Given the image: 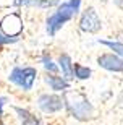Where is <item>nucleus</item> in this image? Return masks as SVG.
Returning <instances> with one entry per match:
<instances>
[{"label": "nucleus", "instance_id": "1", "mask_svg": "<svg viewBox=\"0 0 123 125\" xmlns=\"http://www.w3.org/2000/svg\"><path fill=\"white\" fill-rule=\"evenodd\" d=\"M79 7H81V0H68V2H63L60 5L57 11H55L49 20H47V32L49 36H55V32L62 29L66 21H70L71 18H75L79 11Z\"/></svg>", "mask_w": 123, "mask_h": 125}, {"label": "nucleus", "instance_id": "2", "mask_svg": "<svg viewBox=\"0 0 123 125\" xmlns=\"http://www.w3.org/2000/svg\"><path fill=\"white\" fill-rule=\"evenodd\" d=\"M65 106L70 111V114L78 120H87L92 115V106L84 96L81 94H71L66 93L65 96Z\"/></svg>", "mask_w": 123, "mask_h": 125}, {"label": "nucleus", "instance_id": "3", "mask_svg": "<svg viewBox=\"0 0 123 125\" xmlns=\"http://www.w3.org/2000/svg\"><path fill=\"white\" fill-rule=\"evenodd\" d=\"M36 76H37V72L32 67H23V68L16 67L10 73V81L13 84H16L18 88L24 89V91H29V89H32Z\"/></svg>", "mask_w": 123, "mask_h": 125}, {"label": "nucleus", "instance_id": "4", "mask_svg": "<svg viewBox=\"0 0 123 125\" xmlns=\"http://www.w3.org/2000/svg\"><path fill=\"white\" fill-rule=\"evenodd\" d=\"M102 26L100 23V18L97 11L92 7L86 8L84 11L81 13V20H79V28L83 29L84 32H97Z\"/></svg>", "mask_w": 123, "mask_h": 125}, {"label": "nucleus", "instance_id": "5", "mask_svg": "<svg viewBox=\"0 0 123 125\" xmlns=\"http://www.w3.org/2000/svg\"><path fill=\"white\" fill-rule=\"evenodd\" d=\"M37 106L41 111L47 112V114H54V112H58L63 109L65 101L57 94H41L37 99Z\"/></svg>", "mask_w": 123, "mask_h": 125}, {"label": "nucleus", "instance_id": "6", "mask_svg": "<svg viewBox=\"0 0 123 125\" xmlns=\"http://www.w3.org/2000/svg\"><path fill=\"white\" fill-rule=\"evenodd\" d=\"M97 63L104 70L114 72V73H122L123 72V59H120L115 54H102L97 57Z\"/></svg>", "mask_w": 123, "mask_h": 125}, {"label": "nucleus", "instance_id": "7", "mask_svg": "<svg viewBox=\"0 0 123 125\" xmlns=\"http://www.w3.org/2000/svg\"><path fill=\"white\" fill-rule=\"evenodd\" d=\"M62 0H15V5H24V7H41V8H50L58 5Z\"/></svg>", "mask_w": 123, "mask_h": 125}, {"label": "nucleus", "instance_id": "8", "mask_svg": "<svg viewBox=\"0 0 123 125\" xmlns=\"http://www.w3.org/2000/svg\"><path fill=\"white\" fill-rule=\"evenodd\" d=\"M58 63H60V68H62V73H63V78L65 80H70L73 78L75 73H73V62L70 59L68 54H62L58 57Z\"/></svg>", "mask_w": 123, "mask_h": 125}, {"label": "nucleus", "instance_id": "9", "mask_svg": "<svg viewBox=\"0 0 123 125\" xmlns=\"http://www.w3.org/2000/svg\"><path fill=\"white\" fill-rule=\"evenodd\" d=\"M47 84H49L50 88L54 89V91H66L70 88V83L68 80H65L63 76H55V75H49L46 78Z\"/></svg>", "mask_w": 123, "mask_h": 125}, {"label": "nucleus", "instance_id": "10", "mask_svg": "<svg viewBox=\"0 0 123 125\" xmlns=\"http://www.w3.org/2000/svg\"><path fill=\"white\" fill-rule=\"evenodd\" d=\"M16 114H19V119L23 122V125H39V119L36 115H32L31 112H28L26 109H21V107H15Z\"/></svg>", "mask_w": 123, "mask_h": 125}, {"label": "nucleus", "instance_id": "11", "mask_svg": "<svg viewBox=\"0 0 123 125\" xmlns=\"http://www.w3.org/2000/svg\"><path fill=\"white\" fill-rule=\"evenodd\" d=\"M73 73L78 80H87L91 76L92 72H91L89 67H83V65H79V63H73Z\"/></svg>", "mask_w": 123, "mask_h": 125}, {"label": "nucleus", "instance_id": "12", "mask_svg": "<svg viewBox=\"0 0 123 125\" xmlns=\"http://www.w3.org/2000/svg\"><path fill=\"white\" fill-rule=\"evenodd\" d=\"M99 42L104 44V46H107L109 49H112L115 52V55H118L120 59L123 57V44L122 42H114V41H99Z\"/></svg>", "mask_w": 123, "mask_h": 125}, {"label": "nucleus", "instance_id": "13", "mask_svg": "<svg viewBox=\"0 0 123 125\" xmlns=\"http://www.w3.org/2000/svg\"><path fill=\"white\" fill-rule=\"evenodd\" d=\"M42 63H44V68H46L47 72H50V73H57V72H58V65H55L50 57L44 55L42 57Z\"/></svg>", "mask_w": 123, "mask_h": 125}, {"label": "nucleus", "instance_id": "14", "mask_svg": "<svg viewBox=\"0 0 123 125\" xmlns=\"http://www.w3.org/2000/svg\"><path fill=\"white\" fill-rule=\"evenodd\" d=\"M16 41H18V37H10L7 34H2L0 32V46H3V44H13Z\"/></svg>", "mask_w": 123, "mask_h": 125}, {"label": "nucleus", "instance_id": "15", "mask_svg": "<svg viewBox=\"0 0 123 125\" xmlns=\"http://www.w3.org/2000/svg\"><path fill=\"white\" fill-rule=\"evenodd\" d=\"M5 102H7V97H0V114H2V109H3V106H5Z\"/></svg>", "mask_w": 123, "mask_h": 125}, {"label": "nucleus", "instance_id": "16", "mask_svg": "<svg viewBox=\"0 0 123 125\" xmlns=\"http://www.w3.org/2000/svg\"><path fill=\"white\" fill-rule=\"evenodd\" d=\"M114 2H115L117 5H118L120 8H123V0H114Z\"/></svg>", "mask_w": 123, "mask_h": 125}, {"label": "nucleus", "instance_id": "17", "mask_svg": "<svg viewBox=\"0 0 123 125\" xmlns=\"http://www.w3.org/2000/svg\"><path fill=\"white\" fill-rule=\"evenodd\" d=\"M0 125H3V124H2V122H0Z\"/></svg>", "mask_w": 123, "mask_h": 125}, {"label": "nucleus", "instance_id": "18", "mask_svg": "<svg viewBox=\"0 0 123 125\" xmlns=\"http://www.w3.org/2000/svg\"><path fill=\"white\" fill-rule=\"evenodd\" d=\"M102 2H105V0H102Z\"/></svg>", "mask_w": 123, "mask_h": 125}]
</instances>
